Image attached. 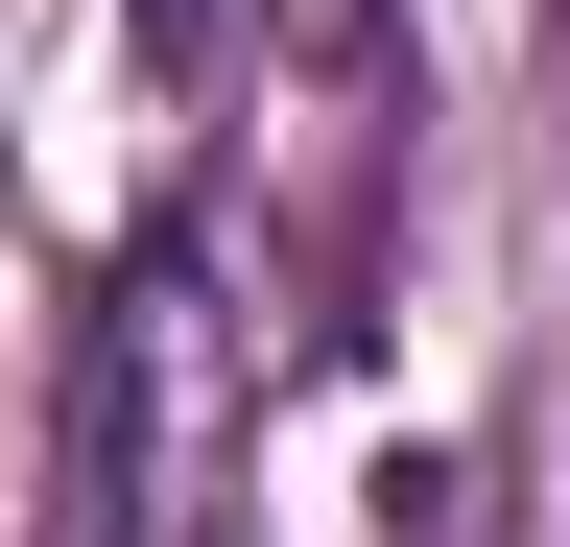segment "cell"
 I'll return each mask as SVG.
<instances>
[{
    "label": "cell",
    "instance_id": "cell-3",
    "mask_svg": "<svg viewBox=\"0 0 570 547\" xmlns=\"http://www.w3.org/2000/svg\"><path fill=\"white\" fill-rule=\"evenodd\" d=\"M119 25H142V48H167V72H190V48H214V0H119Z\"/></svg>",
    "mask_w": 570,
    "mask_h": 547
},
{
    "label": "cell",
    "instance_id": "cell-4",
    "mask_svg": "<svg viewBox=\"0 0 570 547\" xmlns=\"http://www.w3.org/2000/svg\"><path fill=\"white\" fill-rule=\"evenodd\" d=\"M547 48H570V25H547Z\"/></svg>",
    "mask_w": 570,
    "mask_h": 547
},
{
    "label": "cell",
    "instance_id": "cell-2",
    "mask_svg": "<svg viewBox=\"0 0 570 547\" xmlns=\"http://www.w3.org/2000/svg\"><path fill=\"white\" fill-rule=\"evenodd\" d=\"M285 48L309 72H381V0H285Z\"/></svg>",
    "mask_w": 570,
    "mask_h": 547
},
{
    "label": "cell",
    "instance_id": "cell-1",
    "mask_svg": "<svg viewBox=\"0 0 570 547\" xmlns=\"http://www.w3.org/2000/svg\"><path fill=\"white\" fill-rule=\"evenodd\" d=\"M262 333H238V262L190 215L119 238L96 333H71V524L48 547H262Z\"/></svg>",
    "mask_w": 570,
    "mask_h": 547
}]
</instances>
